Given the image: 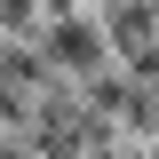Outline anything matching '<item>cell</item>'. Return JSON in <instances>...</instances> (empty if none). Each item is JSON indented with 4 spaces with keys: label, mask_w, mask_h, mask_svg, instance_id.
<instances>
[{
    "label": "cell",
    "mask_w": 159,
    "mask_h": 159,
    "mask_svg": "<svg viewBox=\"0 0 159 159\" xmlns=\"http://www.w3.org/2000/svg\"><path fill=\"white\" fill-rule=\"evenodd\" d=\"M40 72L56 80H96L111 64V40H103V16L96 8H56V16H40Z\"/></svg>",
    "instance_id": "1"
},
{
    "label": "cell",
    "mask_w": 159,
    "mask_h": 159,
    "mask_svg": "<svg viewBox=\"0 0 159 159\" xmlns=\"http://www.w3.org/2000/svg\"><path fill=\"white\" fill-rule=\"evenodd\" d=\"M40 16H48V0H0V40L40 32Z\"/></svg>",
    "instance_id": "2"
}]
</instances>
